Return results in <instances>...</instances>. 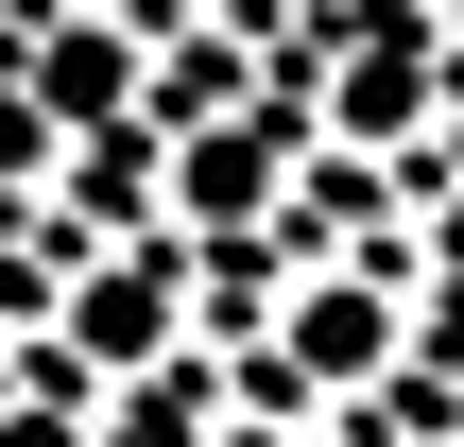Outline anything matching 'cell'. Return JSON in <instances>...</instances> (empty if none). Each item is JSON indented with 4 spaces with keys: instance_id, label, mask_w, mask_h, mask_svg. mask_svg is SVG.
<instances>
[{
    "instance_id": "6da1fadb",
    "label": "cell",
    "mask_w": 464,
    "mask_h": 447,
    "mask_svg": "<svg viewBox=\"0 0 464 447\" xmlns=\"http://www.w3.org/2000/svg\"><path fill=\"white\" fill-rule=\"evenodd\" d=\"M241 447H276V431H241Z\"/></svg>"
}]
</instances>
